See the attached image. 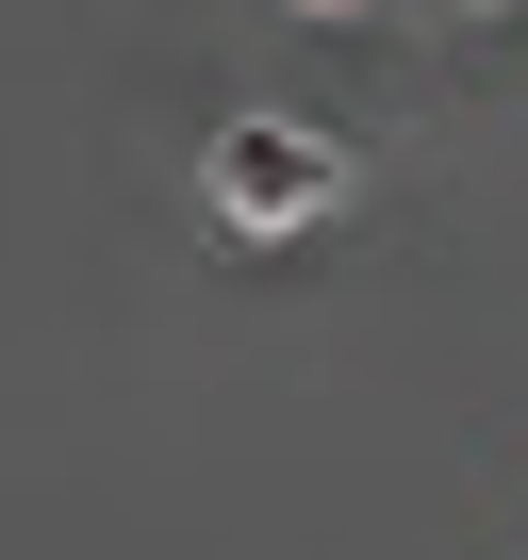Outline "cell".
Masks as SVG:
<instances>
[{
	"instance_id": "cell-1",
	"label": "cell",
	"mask_w": 528,
	"mask_h": 560,
	"mask_svg": "<svg viewBox=\"0 0 528 560\" xmlns=\"http://www.w3.org/2000/svg\"><path fill=\"white\" fill-rule=\"evenodd\" d=\"M198 182H215V214H231V231H314V214L347 198V149H331L314 116H215Z\"/></svg>"
},
{
	"instance_id": "cell-2",
	"label": "cell",
	"mask_w": 528,
	"mask_h": 560,
	"mask_svg": "<svg viewBox=\"0 0 528 560\" xmlns=\"http://www.w3.org/2000/svg\"><path fill=\"white\" fill-rule=\"evenodd\" d=\"M298 18H347V0H298Z\"/></svg>"
},
{
	"instance_id": "cell-3",
	"label": "cell",
	"mask_w": 528,
	"mask_h": 560,
	"mask_svg": "<svg viewBox=\"0 0 528 560\" xmlns=\"http://www.w3.org/2000/svg\"><path fill=\"white\" fill-rule=\"evenodd\" d=\"M446 18H479V0H446Z\"/></svg>"
}]
</instances>
